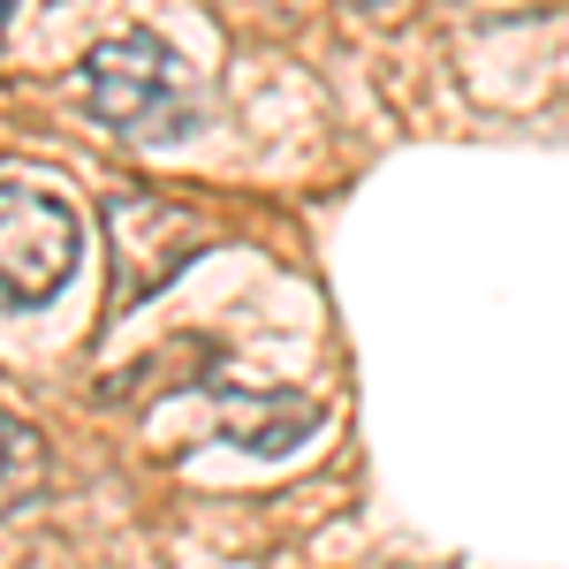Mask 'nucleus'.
Wrapping results in <instances>:
<instances>
[{
  "instance_id": "nucleus-3",
  "label": "nucleus",
  "mask_w": 569,
  "mask_h": 569,
  "mask_svg": "<svg viewBox=\"0 0 569 569\" xmlns=\"http://www.w3.org/2000/svg\"><path fill=\"white\" fill-rule=\"evenodd\" d=\"M107 236H114V297L122 305H144L160 281H176L198 259V220L152 190L107 198Z\"/></svg>"
},
{
  "instance_id": "nucleus-2",
  "label": "nucleus",
  "mask_w": 569,
  "mask_h": 569,
  "mask_svg": "<svg viewBox=\"0 0 569 569\" xmlns=\"http://www.w3.org/2000/svg\"><path fill=\"white\" fill-rule=\"evenodd\" d=\"M77 266H84L77 206L31 176H0V297L16 311H39L69 289Z\"/></svg>"
},
{
  "instance_id": "nucleus-1",
  "label": "nucleus",
  "mask_w": 569,
  "mask_h": 569,
  "mask_svg": "<svg viewBox=\"0 0 569 569\" xmlns=\"http://www.w3.org/2000/svg\"><path fill=\"white\" fill-rule=\"evenodd\" d=\"M77 107L122 144H182L198 130V84L182 53L152 31H114L77 69Z\"/></svg>"
},
{
  "instance_id": "nucleus-5",
  "label": "nucleus",
  "mask_w": 569,
  "mask_h": 569,
  "mask_svg": "<svg viewBox=\"0 0 569 569\" xmlns=\"http://www.w3.org/2000/svg\"><path fill=\"white\" fill-rule=\"evenodd\" d=\"M39 486H46L39 433H31L23 418H8V410H0V517H8V509H31V501H39Z\"/></svg>"
},
{
  "instance_id": "nucleus-6",
  "label": "nucleus",
  "mask_w": 569,
  "mask_h": 569,
  "mask_svg": "<svg viewBox=\"0 0 569 569\" xmlns=\"http://www.w3.org/2000/svg\"><path fill=\"white\" fill-rule=\"evenodd\" d=\"M0 31H8V0H0Z\"/></svg>"
},
{
  "instance_id": "nucleus-4",
  "label": "nucleus",
  "mask_w": 569,
  "mask_h": 569,
  "mask_svg": "<svg viewBox=\"0 0 569 569\" xmlns=\"http://www.w3.org/2000/svg\"><path fill=\"white\" fill-rule=\"evenodd\" d=\"M327 426V410L311 395H251V402H220V440L251 448V456H297Z\"/></svg>"
}]
</instances>
